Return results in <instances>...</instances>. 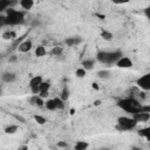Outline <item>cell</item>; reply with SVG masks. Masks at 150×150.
<instances>
[{
  "label": "cell",
  "mask_w": 150,
  "mask_h": 150,
  "mask_svg": "<svg viewBox=\"0 0 150 150\" xmlns=\"http://www.w3.org/2000/svg\"><path fill=\"white\" fill-rule=\"evenodd\" d=\"M117 107L118 108H121L122 110H124L125 113L128 114H135L137 112L141 110L142 108V104L141 102L135 99V97H125V99H121L117 101Z\"/></svg>",
  "instance_id": "obj_1"
},
{
  "label": "cell",
  "mask_w": 150,
  "mask_h": 150,
  "mask_svg": "<svg viewBox=\"0 0 150 150\" xmlns=\"http://www.w3.org/2000/svg\"><path fill=\"white\" fill-rule=\"evenodd\" d=\"M122 56L123 53L121 51H114V52L99 51L96 53V61H99L102 65H113V63H116V61Z\"/></svg>",
  "instance_id": "obj_2"
},
{
  "label": "cell",
  "mask_w": 150,
  "mask_h": 150,
  "mask_svg": "<svg viewBox=\"0 0 150 150\" xmlns=\"http://www.w3.org/2000/svg\"><path fill=\"white\" fill-rule=\"evenodd\" d=\"M6 26H16L25 23V13L15 8H7L6 11Z\"/></svg>",
  "instance_id": "obj_3"
},
{
  "label": "cell",
  "mask_w": 150,
  "mask_h": 150,
  "mask_svg": "<svg viewBox=\"0 0 150 150\" xmlns=\"http://www.w3.org/2000/svg\"><path fill=\"white\" fill-rule=\"evenodd\" d=\"M136 125H137V122L133 117H129V116H120L117 118L116 129L118 132H128V130H133Z\"/></svg>",
  "instance_id": "obj_4"
},
{
  "label": "cell",
  "mask_w": 150,
  "mask_h": 150,
  "mask_svg": "<svg viewBox=\"0 0 150 150\" xmlns=\"http://www.w3.org/2000/svg\"><path fill=\"white\" fill-rule=\"evenodd\" d=\"M136 86L144 92L150 90V74H144L136 80Z\"/></svg>",
  "instance_id": "obj_5"
},
{
  "label": "cell",
  "mask_w": 150,
  "mask_h": 150,
  "mask_svg": "<svg viewBox=\"0 0 150 150\" xmlns=\"http://www.w3.org/2000/svg\"><path fill=\"white\" fill-rule=\"evenodd\" d=\"M42 81H44V79H42L41 75H35V76H33L29 80L28 86H29V89H31L32 94H39V92H40V83Z\"/></svg>",
  "instance_id": "obj_6"
},
{
  "label": "cell",
  "mask_w": 150,
  "mask_h": 150,
  "mask_svg": "<svg viewBox=\"0 0 150 150\" xmlns=\"http://www.w3.org/2000/svg\"><path fill=\"white\" fill-rule=\"evenodd\" d=\"M132 117H133L137 123H143V122H148V121L150 120V113H145V112H137V113L133 114Z\"/></svg>",
  "instance_id": "obj_7"
},
{
  "label": "cell",
  "mask_w": 150,
  "mask_h": 150,
  "mask_svg": "<svg viewBox=\"0 0 150 150\" xmlns=\"http://www.w3.org/2000/svg\"><path fill=\"white\" fill-rule=\"evenodd\" d=\"M115 65L118 67V68H132L133 67V61L128 58V56H122L120 58Z\"/></svg>",
  "instance_id": "obj_8"
},
{
  "label": "cell",
  "mask_w": 150,
  "mask_h": 150,
  "mask_svg": "<svg viewBox=\"0 0 150 150\" xmlns=\"http://www.w3.org/2000/svg\"><path fill=\"white\" fill-rule=\"evenodd\" d=\"M33 48V42H32V40H24L21 44L18 46V51L20 52V53H28L31 49Z\"/></svg>",
  "instance_id": "obj_9"
},
{
  "label": "cell",
  "mask_w": 150,
  "mask_h": 150,
  "mask_svg": "<svg viewBox=\"0 0 150 150\" xmlns=\"http://www.w3.org/2000/svg\"><path fill=\"white\" fill-rule=\"evenodd\" d=\"M82 42V39L80 36H69V38H66L65 39V44L66 46L68 47H74V46H77Z\"/></svg>",
  "instance_id": "obj_10"
},
{
  "label": "cell",
  "mask_w": 150,
  "mask_h": 150,
  "mask_svg": "<svg viewBox=\"0 0 150 150\" xmlns=\"http://www.w3.org/2000/svg\"><path fill=\"white\" fill-rule=\"evenodd\" d=\"M28 102L33 105H36V107H45V101L42 97H40L38 94H33L32 97L28 99Z\"/></svg>",
  "instance_id": "obj_11"
},
{
  "label": "cell",
  "mask_w": 150,
  "mask_h": 150,
  "mask_svg": "<svg viewBox=\"0 0 150 150\" xmlns=\"http://www.w3.org/2000/svg\"><path fill=\"white\" fill-rule=\"evenodd\" d=\"M1 80H3L4 82H6V83H12V82H14V81L16 80V75H15L14 73L7 72V73H4V74L1 75Z\"/></svg>",
  "instance_id": "obj_12"
},
{
  "label": "cell",
  "mask_w": 150,
  "mask_h": 150,
  "mask_svg": "<svg viewBox=\"0 0 150 150\" xmlns=\"http://www.w3.org/2000/svg\"><path fill=\"white\" fill-rule=\"evenodd\" d=\"M19 5L26 11H31L34 6V0H19Z\"/></svg>",
  "instance_id": "obj_13"
},
{
  "label": "cell",
  "mask_w": 150,
  "mask_h": 150,
  "mask_svg": "<svg viewBox=\"0 0 150 150\" xmlns=\"http://www.w3.org/2000/svg\"><path fill=\"white\" fill-rule=\"evenodd\" d=\"M82 68H84L86 71H92L93 68H94V66H95V60H93V59H88V60H83L82 61Z\"/></svg>",
  "instance_id": "obj_14"
},
{
  "label": "cell",
  "mask_w": 150,
  "mask_h": 150,
  "mask_svg": "<svg viewBox=\"0 0 150 150\" xmlns=\"http://www.w3.org/2000/svg\"><path fill=\"white\" fill-rule=\"evenodd\" d=\"M35 56H38V58H42V56H45L46 54H47V49H46V47L44 46V45H40V46H38L36 48H35Z\"/></svg>",
  "instance_id": "obj_15"
},
{
  "label": "cell",
  "mask_w": 150,
  "mask_h": 150,
  "mask_svg": "<svg viewBox=\"0 0 150 150\" xmlns=\"http://www.w3.org/2000/svg\"><path fill=\"white\" fill-rule=\"evenodd\" d=\"M1 38H3L4 40H12V41H13V40L16 39V33H15L14 31H6V32L3 33Z\"/></svg>",
  "instance_id": "obj_16"
},
{
  "label": "cell",
  "mask_w": 150,
  "mask_h": 150,
  "mask_svg": "<svg viewBox=\"0 0 150 150\" xmlns=\"http://www.w3.org/2000/svg\"><path fill=\"white\" fill-rule=\"evenodd\" d=\"M96 75H97V77H100V79H102V80H107V79L110 77L112 73H110V71H108V69H101V71H99V72L96 73Z\"/></svg>",
  "instance_id": "obj_17"
},
{
  "label": "cell",
  "mask_w": 150,
  "mask_h": 150,
  "mask_svg": "<svg viewBox=\"0 0 150 150\" xmlns=\"http://www.w3.org/2000/svg\"><path fill=\"white\" fill-rule=\"evenodd\" d=\"M53 100H54V103H55V107H56V110H62V109H65L66 102L63 101L61 97H55V99H53Z\"/></svg>",
  "instance_id": "obj_18"
},
{
  "label": "cell",
  "mask_w": 150,
  "mask_h": 150,
  "mask_svg": "<svg viewBox=\"0 0 150 150\" xmlns=\"http://www.w3.org/2000/svg\"><path fill=\"white\" fill-rule=\"evenodd\" d=\"M18 130H19V127H18L16 124H11V125H8V127L5 128V134H7V135H13V134H15Z\"/></svg>",
  "instance_id": "obj_19"
},
{
  "label": "cell",
  "mask_w": 150,
  "mask_h": 150,
  "mask_svg": "<svg viewBox=\"0 0 150 150\" xmlns=\"http://www.w3.org/2000/svg\"><path fill=\"white\" fill-rule=\"evenodd\" d=\"M69 96H71V92H69V89H68L67 86H65V87L62 88V90H61V95H60V97L66 102V101L69 99Z\"/></svg>",
  "instance_id": "obj_20"
},
{
  "label": "cell",
  "mask_w": 150,
  "mask_h": 150,
  "mask_svg": "<svg viewBox=\"0 0 150 150\" xmlns=\"http://www.w3.org/2000/svg\"><path fill=\"white\" fill-rule=\"evenodd\" d=\"M89 147V144L87 142H84V141H77L74 145V149L75 150H86Z\"/></svg>",
  "instance_id": "obj_21"
},
{
  "label": "cell",
  "mask_w": 150,
  "mask_h": 150,
  "mask_svg": "<svg viewBox=\"0 0 150 150\" xmlns=\"http://www.w3.org/2000/svg\"><path fill=\"white\" fill-rule=\"evenodd\" d=\"M45 107L47 110H51V112H55L56 110V107H55V103H54V100L53 99H48L46 102H45Z\"/></svg>",
  "instance_id": "obj_22"
},
{
  "label": "cell",
  "mask_w": 150,
  "mask_h": 150,
  "mask_svg": "<svg viewBox=\"0 0 150 150\" xmlns=\"http://www.w3.org/2000/svg\"><path fill=\"white\" fill-rule=\"evenodd\" d=\"M141 137H145L148 141L150 140V128H143V129H140L137 133Z\"/></svg>",
  "instance_id": "obj_23"
},
{
  "label": "cell",
  "mask_w": 150,
  "mask_h": 150,
  "mask_svg": "<svg viewBox=\"0 0 150 150\" xmlns=\"http://www.w3.org/2000/svg\"><path fill=\"white\" fill-rule=\"evenodd\" d=\"M101 38H102L103 40H105V41H112V40L114 39V35H113V33L109 32V31H102V32H101Z\"/></svg>",
  "instance_id": "obj_24"
},
{
  "label": "cell",
  "mask_w": 150,
  "mask_h": 150,
  "mask_svg": "<svg viewBox=\"0 0 150 150\" xmlns=\"http://www.w3.org/2000/svg\"><path fill=\"white\" fill-rule=\"evenodd\" d=\"M86 75H87V71H86L84 68H82V67H80V68H77L75 71V76L79 77V79H83Z\"/></svg>",
  "instance_id": "obj_25"
},
{
  "label": "cell",
  "mask_w": 150,
  "mask_h": 150,
  "mask_svg": "<svg viewBox=\"0 0 150 150\" xmlns=\"http://www.w3.org/2000/svg\"><path fill=\"white\" fill-rule=\"evenodd\" d=\"M49 89H51V82H49V81H42V82L40 83V92H41V90H47V92H49Z\"/></svg>",
  "instance_id": "obj_26"
},
{
  "label": "cell",
  "mask_w": 150,
  "mask_h": 150,
  "mask_svg": "<svg viewBox=\"0 0 150 150\" xmlns=\"http://www.w3.org/2000/svg\"><path fill=\"white\" fill-rule=\"evenodd\" d=\"M8 7V0H0V14L4 13Z\"/></svg>",
  "instance_id": "obj_27"
},
{
  "label": "cell",
  "mask_w": 150,
  "mask_h": 150,
  "mask_svg": "<svg viewBox=\"0 0 150 150\" xmlns=\"http://www.w3.org/2000/svg\"><path fill=\"white\" fill-rule=\"evenodd\" d=\"M51 54H52L53 56H60V55L62 54V47H60V46H55V47H53Z\"/></svg>",
  "instance_id": "obj_28"
},
{
  "label": "cell",
  "mask_w": 150,
  "mask_h": 150,
  "mask_svg": "<svg viewBox=\"0 0 150 150\" xmlns=\"http://www.w3.org/2000/svg\"><path fill=\"white\" fill-rule=\"evenodd\" d=\"M34 120H35V122H36L38 124H40V125H44V124L47 122V120H46L44 116H41V115H35V116H34Z\"/></svg>",
  "instance_id": "obj_29"
},
{
  "label": "cell",
  "mask_w": 150,
  "mask_h": 150,
  "mask_svg": "<svg viewBox=\"0 0 150 150\" xmlns=\"http://www.w3.org/2000/svg\"><path fill=\"white\" fill-rule=\"evenodd\" d=\"M24 38H25V36H21V38H16L15 40H13V45H12V48H11V49H15V48H18V46L21 44V42L24 41Z\"/></svg>",
  "instance_id": "obj_30"
},
{
  "label": "cell",
  "mask_w": 150,
  "mask_h": 150,
  "mask_svg": "<svg viewBox=\"0 0 150 150\" xmlns=\"http://www.w3.org/2000/svg\"><path fill=\"white\" fill-rule=\"evenodd\" d=\"M18 5H19V0H8L10 8H15Z\"/></svg>",
  "instance_id": "obj_31"
},
{
  "label": "cell",
  "mask_w": 150,
  "mask_h": 150,
  "mask_svg": "<svg viewBox=\"0 0 150 150\" xmlns=\"http://www.w3.org/2000/svg\"><path fill=\"white\" fill-rule=\"evenodd\" d=\"M6 26V15L0 14V28Z\"/></svg>",
  "instance_id": "obj_32"
},
{
  "label": "cell",
  "mask_w": 150,
  "mask_h": 150,
  "mask_svg": "<svg viewBox=\"0 0 150 150\" xmlns=\"http://www.w3.org/2000/svg\"><path fill=\"white\" fill-rule=\"evenodd\" d=\"M40 97H42V99H47L48 97V95H49V92H47V90H41V92H39V94H38Z\"/></svg>",
  "instance_id": "obj_33"
},
{
  "label": "cell",
  "mask_w": 150,
  "mask_h": 150,
  "mask_svg": "<svg viewBox=\"0 0 150 150\" xmlns=\"http://www.w3.org/2000/svg\"><path fill=\"white\" fill-rule=\"evenodd\" d=\"M56 147H58V148H62V149H66V148H68V144H67L65 141H59V142L56 143Z\"/></svg>",
  "instance_id": "obj_34"
},
{
  "label": "cell",
  "mask_w": 150,
  "mask_h": 150,
  "mask_svg": "<svg viewBox=\"0 0 150 150\" xmlns=\"http://www.w3.org/2000/svg\"><path fill=\"white\" fill-rule=\"evenodd\" d=\"M140 112L150 113V105H149V104H147V105H143V104H142V108H141V110H140Z\"/></svg>",
  "instance_id": "obj_35"
},
{
  "label": "cell",
  "mask_w": 150,
  "mask_h": 150,
  "mask_svg": "<svg viewBox=\"0 0 150 150\" xmlns=\"http://www.w3.org/2000/svg\"><path fill=\"white\" fill-rule=\"evenodd\" d=\"M18 60V56L15 55V54H12V55H10V58H8V62H15Z\"/></svg>",
  "instance_id": "obj_36"
},
{
  "label": "cell",
  "mask_w": 150,
  "mask_h": 150,
  "mask_svg": "<svg viewBox=\"0 0 150 150\" xmlns=\"http://www.w3.org/2000/svg\"><path fill=\"white\" fill-rule=\"evenodd\" d=\"M92 87H93V89H95V90H99V89H100L99 83H96V82H93V83H92Z\"/></svg>",
  "instance_id": "obj_37"
},
{
  "label": "cell",
  "mask_w": 150,
  "mask_h": 150,
  "mask_svg": "<svg viewBox=\"0 0 150 150\" xmlns=\"http://www.w3.org/2000/svg\"><path fill=\"white\" fill-rule=\"evenodd\" d=\"M145 94H147L145 92H140V93H138V96L141 97V100H144V99H145Z\"/></svg>",
  "instance_id": "obj_38"
},
{
  "label": "cell",
  "mask_w": 150,
  "mask_h": 150,
  "mask_svg": "<svg viewBox=\"0 0 150 150\" xmlns=\"http://www.w3.org/2000/svg\"><path fill=\"white\" fill-rule=\"evenodd\" d=\"M149 10H150V8H149V7H145V8H144V11H143V12H144V14H145V16H147V18H149Z\"/></svg>",
  "instance_id": "obj_39"
},
{
  "label": "cell",
  "mask_w": 150,
  "mask_h": 150,
  "mask_svg": "<svg viewBox=\"0 0 150 150\" xmlns=\"http://www.w3.org/2000/svg\"><path fill=\"white\" fill-rule=\"evenodd\" d=\"M95 16H97V18H100V20H104V15L103 14H99V13H95Z\"/></svg>",
  "instance_id": "obj_40"
},
{
  "label": "cell",
  "mask_w": 150,
  "mask_h": 150,
  "mask_svg": "<svg viewBox=\"0 0 150 150\" xmlns=\"http://www.w3.org/2000/svg\"><path fill=\"white\" fill-rule=\"evenodd\" d=\"M101 103H102L101 100H95V101H94V105H95V107H99Z\"/></svg>",
  "instance_id": "obj_41"
},
{
  "label": "cell",
  "mask_w": 150,
  "mask_h": 150,
  "mask_svg": "<svg viewBox=\"0 0 150 150\" xmlns=\"http://www.w3.org/2000/svg\"><path fill=\"white\" fill-rule=\"evenodd\" d=\"M129 1H130V0H118V3H120V4H128Z\"/></svg>",
  "instance_id": "obj_42"
},
{
  "label": "cell",
  "mask_w": 150,
  "mask_h": 150,
  "mask_svg": "<svg viewBox=\"0 0 150 150\" xmlns=\"http://www.w3.org/2000/svg\"><path fill=\"white\" fill-rule=\"evenodd\" d=\"M19 149H28V147L27 145H21V147H19Z\"/></svg>",
  "instance_id": "obj_43"
},
{
  "label": "cell",
  "mask_w": 150,
  "mask_h": 150,
  "mask_svg": "<svg viewBox=\"0 0 150 150\" xmlns=\"http://www.w3.org/2000/svg\"><path fill=\"white\" fill-rule=\"evenodd\" d=\"M74 114H75V109L72 108V109H71V115H74Z\"/></svg>",
  "instance_id": "obj_44"
},
{
  "label": "cell",
  "mask_w": 150,
  "mask_h": 150,
  "mask_svg": "<svg viewBox=\"0 0 150 150\" xmlns=\"http://www.w3.org/2000/svg\"><path fill=\"white\" fill-rule=\"evenodd\" d=\"M112 1L114 3V4H116V5H118L120 3H118V0H112Z\"/></svg>",
  "instance_id": "obj_45"
},
{
  "label": "cell",
  "mask_w": 150,
  "mask_h": 150,
  "mask_svg": "<svg viewBox=\"0 0 150 150\" xmlns=\"http://www.w3.org/2000/svg\"><path fill=\"white\" fill-rule=\"evenodd\" d=\"M1 95H3V87L0 86V96H1Z\"/></svg>",
  "instance_id": "obj_46"
},
{
  "label": "cell",
  "mask_w": 150,
  "mask_h": 150,
  "mask_svg": "<svg viewBox=\"0 0 150 150\" xmlns=\"http://www.w3.org/2000/svg\"><path fill=\"white\" fill-rule=\"evenodd\" d=\"M3 59V54H0V60H1Z\"/></svg>",
  "instance_id": "obj_47"
}]
</instances>
